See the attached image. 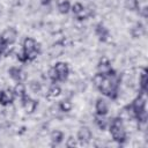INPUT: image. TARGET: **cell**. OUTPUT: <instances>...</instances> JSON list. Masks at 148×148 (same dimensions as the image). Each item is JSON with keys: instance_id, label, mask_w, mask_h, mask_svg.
<instances>
[{"instance_id": "cell-12", "label": "cell", "mask_w": 148, "mask_h": 148, "mask_svg": "<svg viewBox=\"0 0 148 148\" xmlns=\"http://www.w3.org/2000/svg\"><path fill=\"white\" fill-rule=\"evenodd\" d=\"M112 68H113V67L111 66V62H110V60H109L108 58L103 57V58L99 59V61H98V64H97V72H99V73L106 75Z\"/></svg>"}, {"instance_id": "cell-26", "label": "cell", "mask_w": 148, "mask_h": 148, "mask_svg": "<svg viewBox=\"0 0 148 148\" xmlns=\"http://www.w3.org/2000/svg\"><path fill=\"white\" fill-rule=\"evenodd\" d=\"M77 139L76 138H74V136H69L67 140H66V146L67 147H74V146H76L77 145Z\"/></svg>"}, {"instance_id": "cell-29", "label": "cell", "mask_w": 148, "mask_h": 148, "mask_svg": "<svg viewBox=\"0 0 148 148\" xmlns=\"http://www.w3.org/2000/svg\"><path fill=\"white\" fill-rule=\"evenodd\" d=\"M39 2H40V5H42V6L46 7V6H50V5H51L52 0H39Z\"/></svg>"}, {"instance_id": "cell-6", "label": "cell", "mask_w": 148, "mask_h": 148, "mask_svg": "<svg viewBox=\"0 0 148 148\" xmlns=\"http://www.w3.org/2000/svg\"><path fill=\"white\" fill-rule=\"evenodd\" d=\"M76 139L80 143H88L91 141L92 139V132L91 130L88 127V126H81L79 130H77V133H76Z\"/></svg>"}, {"instance_id": "cell-13", "label": "cell", "mask_w": 148, "mask_h": 148, "mask_svg": "<svg viewBox=\"0 0 148 148\" xmlns=\"http://www.w3.org/2000/svg\"><path fill=\"white\" fill-rule=\"evenodd\" d=\"M131 35H132V37L133 38H140V37H142L143 35H145V32H146V28H145V25L141 23V22H136L132 28H131Z\"/></svg>"}, {"instance_id": "cell-7", "label": "cell", "mask_w": 148, "mask_h": 148, "mask_svg": "<svg viewBox=\"0 0 148 148\" xmlns=\"http://www.w3.org/2000/svg\"><path fill=\"white\" fill-rule=\"evenodd\" d=\"M8 74L9 76L16 81V82H23L27 80V73L21 68V67H17V66H12L8 68Z\"/></svg>"}, {"instance_id": "cell-24", "label": "cell", "mask_w": 148, "mask_h": 148, "mask_svg": "<svg viewBox=\"0 0 148 148\" xmlns=\"http://www.w3.org/2000/svg\"><path fill=\"white\" fill-rule=\"evenodd\" d=\"M47 76H49V79H50V81H51L52 83H58V82H59V80H58V75H57V72L54 71L53 66L49 69V72H47Z\"/></svg>"}, {"instance_id": "cell-21", "label": "cell", "mask_w": 148, "mask_h": 148, "mask_svg": "<svg viewBox=\"0 0 148 148\" xmlns=\"http://www.w3.org/2000/svg\"><path fill=\"white\" fill-rule=\"evenodd\" d=\"M124 6L130 12H136L140 8L139 0H124Z\"/></svg>"}, {"instance_id": "cell-5", "label": "cell", "mask_w": 148, "mask_h": 148, "mask_svg": "<svg viewBox=\"0 0 148 148\" xmlns=\"http://www.w3.org/2000/svg\"><path fill=\"white\" fill-rule=\"evenodd\" d=\"M20 99H21V105H22V108H23V110H24L25 113L32 114V113L36 111V109H37V106H38V102H37L35 98L30 97V96L27 94L25 96H23V97L20 98Z\"/></svg>"}, {"instance_id": "cell-31", "label": "cell", "mask_w": 148, "mask_h": 148, "mask_svg": "<svg viewBox=\"0 0 148 148\" xmlns=\"http://www.w3.org/2000/svg\"><path fill=\"white\" fill-rule=\"evenodd\" d=\"M0 13H1V6H0Z\"/></svg>"}, {"instance_id": "cell-23", "label": "cell", "mask_w": 148, "mask_h": 148, "mask_svg": "<svg viewBox=\"0 0 148 148\" xmlns=\"http://www.w3.org/2000/svg\"><path fill=\"white\" fill-rule=\"evenodd\" d=\"M29 88H30V90H31L32 92L37 94V92H39V91L42 90V84H40V82H38V81H36V80H32V81H30V83H29Z\"/></svg>"}, {"instance_id": "cell-25", "label": "cell", "mask_w": 148, "mask_h": 148, "mask_svg": "<svg viewBox=\"0 0 148 148\" xmlns=\"http://www.w3.org/2000/svg\"><path fill=\"white\" fill-rule=\"evenodd\" d=\"M16 59H17V60H18V62H21V64L29 62V58H28V56H27L23 51L17 52V54H16Z\"/></svg>"}, {"instance_id": "cell-1", "label": "cell", "mask_w": 148, "mask_h": 148, "mask_svg": "<svg viewBox=\"0 0 148 148\" xmlns=\"http://www.w3.org/2000/svg\"><path fill=\"white\" fill-rule=\"evenodd\" d=\"M146 99H147V92L140 91L139 95L128 105V108L131 110V113H132V117H134L139 123H145L146 119H147Z\"/></svg>"}, {"instance_id": "cell-19", "label": "cell", "mask_w": 148, "mask_h": 148, "mask_svg": "<svg viewBox=\"0 0 148 148\" xmlns=\"http://www.w3.org/2000/svg\"><path fill=\"white\" fill-rule=\"evenodd\" d=\"M147 88H148V84H147V71H146V68H142V72L140 73V76H139V89H140V91L147 92Z\"/></svg>"}, {"instance_id": "cell-16", "label": "cell", "mask_w": 148, "mask_h": 148, "mask_svg": "<svg viewBox=\"0 0 148 148\" xmlns=\"http://www.w3.org/2000/svg\"><path fill=\"white\" fill-rule=\"evenodd\" d=\"M71 6H72V3L69 2V0H58L57 1L58 12L62 15H66L71 12Z\"/></svg>"}, {"instance_id": "cell-17", "label": "cell", "mask_w": 148, "mask_h": 148, "mask_svg": "<svg viewBox=\"0 0 148 148\" xmlns=\"http://www.w3.org/2000/svg\"><path fill=\"white\" fill-rule=\"evenodd\" d=\"M13 92L15 95V97H18V98H22L23 96L27 95V87L23 82H17L15 84V87L13 88Z\"/></svg>"}, {"instance_id": "cell-9", "label": "cell", "mask_w": 148, "mask_h": 148, "mask_svg": "<svg viewBox=\"0 0 148 148\" xmlns=\"http://www.w3.org/2000/svg\"><path fill=\"white\" fill-rule=\"evenodd\" d=\"M108 113H109L108 102L104 98L98 97L95 102V114L96 116H106Z\"/></svg>"}, {"instance_id": "cell-30", "label": "cell", "mask_w": 148, "mask_h": 148, "mask_svg": "<svg viewBox=\"0 0 148 148\" xmlns=\"http://www.w3.org/2000/svg\"><path fill=\"white\" fill-rule=\"evenodd\" d=\"M3 52H5V49H2V47H0V60H1V58H2V56H3Z\"/></svg>"}, {"instance_id": "cell-14", "label": "cell", "mask_w": 148, "mask_h": 148, "mask_svg": "<svg viewBox=\"0 0 148 148\" xmlns=\"http://www.w3.org/2000/svg\"><path fill=\"white\" fill-rule=\"evenodd\" d=\"M61 94V88L57 84V83H52L51 87L47 89V92H46V98L49 101H52V99H56L57 97H59Z\"/></svg>"}, {"instance_id": "cell-28", "label": "cell", "mask_w": 148, "mask_h": 148, "mask_svg": "<svg viewBox=\"0 0 148 148\" xmlns=\"http://www.w3.org/2000/svg\"><path fill=\"white\" fill-rule=\"evenodd\" d=\"M8 46V44L6 43V40L2 38V36L0 35V47H2V49H6Z\"/></svg>"}, {"instance_id": "cell-20", "label": "cell", "mask_w": 148, "mask_h": 148, "mask_svg": "<svg viewBox=\"0 0 148 148\" xmlns=\"http://www.w3.org/2000/svg\"><path fill=\"white\" fill-rule=\"evenodd\" d=\"M58 109L60 112H64V113H68L69 111H72L73 109V104L69 99H62L59 102L58 104Z\"/></svg>"}, {"instance_id": "cell-27", "label": "cell", "mask_w": 148, "mask_h": 148, "mask_svg": "<svg viewBox=\"0 0 148 148\" xmlns=\"http://www.w3.org/2000/svg\"><path fill=\"white\" fill-rule=\"evenodd\" d=\"M138 12H139V14H140V16H141L142 18H147V16H148V8H147V7L139 8Z\"/></svg>"}, {"instance_id": "cell-15", "label": "cell", "mask_w": 148, "mask_h": 148, "mask_svg": "<svg viewBox=\"0 0 148 148\" xmlns=\"http://www.w3.org/2000/svg\"><path fill=\"white\" fill-rule=\"evenodd\" d=\"M64 139H65V134H64V132L60 131V130H54V131H52L51 134H50V140H51L52 145H54V146L60 145V143L64 141Z\"/></svg>"}, {"instance_id": "cell-8", "label": "cell", "mask_w": 148, "mask_h": 148, "mask_svg": "<svg viewBox=\"0 0 148 148\" xmlns=\"http://www.w3.org/2000/svg\"><path fill=\"white\" fill-rule=\"evenodd\" d=\"M15 99V95L12 89H1L0 90V105L8 106Z\"/></svg>"}, {"instance_id": "cell-10", "label": "cell", "mask_w": 148, "mask_h": 148, "mask_svg": "<svg viewBox=\"0 0 148 148\" xmlns=\"http://www.w3.org/2000/svg\"><path fill=\"white\" fill-rule=\"evenodd\" d=\"M1 36H2V38L6 40V43H7L8 45H12V44H14V43L16 42V39H17V30H16L15 28H13V27H9V28H7V29H5V30L2 31Z\"/></svg>"}, {"instance_id": "cell-11", "label": "cell", "mask_w": 148, "mask_h": 148, "mask_svg": "<svg viewBox=\"0 0 148 148\" xmlns=\"http://www.w3.org/2000/svg\"><path fill=\"white\" fill-rule=\"evenodd\" d=\"M95 35L97 36L99 42H106L109 39L110 32H109V29L103 23H97L95 27Z\"/></svg>"}, {"instance_id": "cell-4", "label": "cell", "mask_w": 148, "mask_h": 148, "mask_svg": "<svg viewBox=\"0 0 148 148\" xmlns=\"http://www.w3.org/2000/svg\"><path fill=\"white\" fill-rule=\"evenodd\" d=\"M54 71L57 72L59 82H65L69 76V66L65 61H58L53 65Z\"/></svg>"}, {"instance_id": "cell-22", "label": "cell", "mask_w": 148, "mask_h": 148, "mask_svg": "<svg viewBox=\"0 0 148 148\" xmlns=\"http://www.w3.org/2000/svg\"><path fill=\"white\" fill-rule=\"evenodd\" d=\"M84 8H86V7L83 6V3L76 1V2H74V3L71 6V12H72L75 16H77L79 14H81V13L84 10Z\"/></svg>"}, {"instance_id": "cell-2", "label": "cell", "mask_w": 148, "mask_h": 148, "mask_svg": "<svg viewBox=\"0 0 148 148\" xmlns=\"http://www.w3.org/2000/svg\"><path fill=\"white\" fill-rule=\"evenodd\" d=\"M109 132L111 134L112 140L116 141L119 145H123L127 139V134H126L125 126H124V119L119 116L113 117L112 119H110Z\"/></svg>"}, {"instance_id": "cell-18", "label": "cell", "mask_w": 148, "mask_h": 148, "mask_svg": "<svg viewBox=\"0 0 148 148\" xmlns=\"http://www.w3.org/2000/svg\"><path fill=\"white\" fill-rule=\"evenodd\" d=\"M106 116H96L95 114V124L96 126L101 130V131H105L109 127V123L110 120L105 118Z\"/></svg>"}, {"instance_id": "cell-3", "label": "cell", "mask_w": 148, "mask_h": 148, "mask_svg": "<svg viewBox=\"0 0 148 148\" xmlns=\"http://www.w3.org/2000/svg\"><path fill=\"white\" fill-rule=\"evenodd\" d=\"M22 51L28 56L29 61H34L40 53V46L32 37H25L22 43Z\"/></svg>"}]
</instances>
